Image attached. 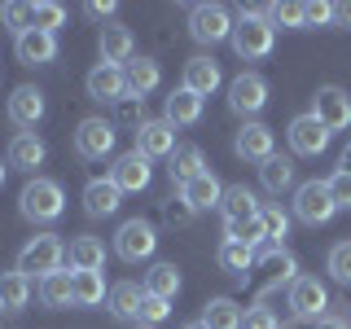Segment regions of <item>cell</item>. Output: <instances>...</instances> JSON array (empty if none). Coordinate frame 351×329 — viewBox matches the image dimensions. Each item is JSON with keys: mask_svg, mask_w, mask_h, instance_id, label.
<instances>
[{"mask_svg": "<svg viewBox=\"0 0 351 329\" xmlns=\"http://www.w3.org/2000/svg\"><path fill=\"white\" fill-rule=\"evenodd\" d=\"M5 171H9V167H5V162H0V184H5Z\"/></svg>", "mask_w": 351, "mask_h": 329, "instance_id": "db71d44e", "label": "cell"}, {"mask_svg": "<svg viewBox=\"0 0 351 329\" xmlns=\"http://www.w3.org/2000/svg\"><path fill=\"white\" fill-rule=\"evenodd\" d=\"M316 329H351L343 316H321V321H316Z\"/></svg>", "mask_w": 351, "mask_h": 329, "instance_id": "f907efd6", "label": "cell"}, {"mask_svg": "<svg viewBox=\"0 0 351 329\" xmlns=\"http://www.w3.org/2000/svg\"><path fill=\"white\" fill-rule=\"evenodd\" d=\"M132 49H136L132 31L119 27V22H106L101 36H97V53H101V62L106 66H128L132 62Z\"/></svg>", "mask_w": 351, "mask_h": 329, "instance_id": "e0dca14e", "label": "cell"}, {"mask_svg": "<svg viewBox=\"0 0 351 329\" xmlns=\"http://www.w3.org/2000/svg\"><path fill=\"white\" fill-rule=\"evenodd\" d=\"M62 263H66V246H62L58 233H36L18 250V272L22 277H40L44 281V277H53V272H62Z\"/></svg>", "mask_w": 351, "mask_h": 329, "instance_id": "3957f363", "label": "cell"}, {"mask_svg": "<svg viewBox=\"0 0 351 329\" xmlns=\"http://www.w3.org/2000/svg\"><path fill=\"white\" fill-rule=\"evenodd\" d=\"M241 329H281V321L268 312V307H255V312H246V321H241Z\"/></svg>", "mask_w": 351, "mask_h": 329, "instance_id": "7dc6e473", "label": "cell"}, {"mask_svg": "<svg viewBox=\"0 0 351 329\" xmlns=\"http://www.w3.org/2000/svg\"><path fill=\"white\" fill-rule=\"evenodd\" d=\"M193 215H197V211H193L189 202H184V193H176V197H167V202H162V219H167L171 228H184Z\"/></svg>", "mask_w": 351, "mask_h": 329, "instance_id": "b9f144b4", "label": "cell"}, {"mask_svg": "<svg viewBox=\"0 0 351 329\" xmlns=\"http://www.w3.org/2000/svg\"><path fill=\"white\" fill-rule=\"evenodd\" d=\"M325 22H334V5H325V0L303 5V27H325Z\"/></svg>", "mask_w": 351, "mask_h": 329, "instance_id": "bcb514c9", "label": "cell"}, {"mask_svg": "<svg viewBox=\"0 0 351 329\" xmlns=\"http://www.w3.org/2000/svg\"><path fill=\"white\" fill-rule=\"evenodd\" d=\"M329 277L338 285H351V241H338V246L329 250Z\"/></svg>", "mask_w": 351, "mask_h": 329, "instance_id": "60d3db41", "label": "cell"}, {"mask_svg": "<svg viewBox=\"0 0 351 329\" xmlns=\"http://www.w3.org/2000/svg\"><path fill=\"white\" fill-rule=\"evenodd\" d=\"M162 119L171 127H193L202 119V97H193L189 88H171V97L162 101Z\"/></svg>", "mask_w": 351, "mask_h": 329, "instance_id": "d6986e66", "label": "cell"}, {"mask_svg": "<svg viewBox=\"0 0 351 329\" xmlns=\"http://www.w3.org/2000/svg\"><path fill=\"white\" fill-rule=\"evenodd\" d=\"M18 211L27 215L31 224H53V219H62V211H66L62 184L49 180V175H31L18 193Z\"/></svg>", "mask_w": 351, "mask_h": 329, "instance_id": "7a4b0ae2", "label": "cell"}, {"mask_svg": "<svg viewBox=\"0 0 351 329\" xmlns=\"http://www.w3.org/2000/svg\"><path fill=\"white\" fill-rule=\"evenodd\" d=\"M31 303V277H22V272H0V312L5 316H18L22 307Z\"/></svg>", "mask_w": 351, "mask_h": 329, "instance_id": "d4e9b609", "label": "cell"}, {"mask_svg": "<svg viewBox=\"0 0 351 329\" xmlns=\"http://www.w3.org/2000/svg\"><path fill=\"white\" fill-rule=\"evenodd\" d=\"M312 119H316V123H325L329 132L351 127V97L343 93V88H334V84L316 88V97H312Z\"/></svg>", "mask_w": 351, "mask_h": 329, "instance_id": "30bf717a", "label": "cell"}, {"mask_svg": "<svg viewBox=\"0 0 351 329\" xmlns=\"http://www.w3.org/2000/svg\"><path fill=\"white\" fill-rule=\"evenodd\" d=\"M44 119V93L36 84H18L14 93H9V123L22 127V132H31Z\"/></svg>", "mask_w": 351, "mask_h": 329, "instance_id": "9a60e30c", "label": "cell"}, {"mask_svg": "<svg viewBox=\"0 0 351 329\" xmlns=\"http://www.w3.org/2000/svg\"><path fill=\"white\" fill-rule=\"evenodd\" d=\"M272 44H277V27L268 22L263 9H237V27H233V49L241 62H259L272 53Z\"/></svg>", "mask_w": 351, "mask_h": 329, "instance_id": "6da1fadb", "label": "cell"}, {"mask_svg": "<svg viewBox=\"0 0 351 329\" xmlns=\"http://www.w3.org/2000/svg\"><path fill=\"white\" fill-rule=\"evenodd\" d=\"M228 106L237 114H246V123H255V114L268 106V80L255 71H241L233 84H228Z\"/></svg>", "mask_w": 351, "mask_h": 329, "instance_id": "ba28073f", "label": "cell"}, {"mask_svg": "<svg viewBox=\"0 0 351 329\" xmlns=\"http://www.w3.org/2000/svg\"><path fill=\"white\" fill-rule=\"evenodd\" d=\"M114 141H119V127L110 123V119H84L80 127H75V149H80V158L88 162H101L114 154Z\"/></svg>", "mask_w": 351, "mask_h": 329, "instance_id": "5b68a950", "label": "cell"}, {"mask_svg": "<svg viewBox=\"0 0 351 329\" xmlns=\"http://www.w3.org/2000/svg\"><path fill=\"white\" fill-rule=\"evenodd\" d=\"M114 127H132V132H141V123H145V97H123V101L114 106V119H110Z\"/></svg>", "mask_w": 351, "mask_h": 329, "instance_id": "74e56055", "label": "cell"}, {"mask_svg": "<svg viewBox=\"0 0 351 329\" xmlns=\"http://www.w3.org/2000/svg\"><path fill=\"white\" fill-rule=\"evenodd\" d=\"M334 22H338V27H351V0H347V5H334Z\"/></svg>", "mask_w": 351, "mask_h": 329, "instance_id": "681fc988", "label": "cell"}, {"mask_svg": "<svg viewBox=\"0 0 351 329\" xmlns=\"http://www.w3.org/2000/svg\"><path fill=\"white\" fill-rule=\"evenodd\" d=\"M136 154H145V158H171L176 154V127L167 119H145L136 132Z\"/></svg>", "mask_w": 351, "mask_h": 329, "instance_id": "2e32d148", "label": "cell"}, {"mask_svg": "<svg viewBox=\"0 0 351 329\" xmlns=\"http://www.w3.org/2000/svg\"><path fill=\"white\" fill-rule=\"evenodd\" d=\"M329 307V290L316 277H294L290 281V312L294 321H321Z\"/></svg>", "mask_w": 351, "mask_h": 329, "instance_id": "9c48e42d", "label": "cell"}, {"mask_svg": "<svg viewBox=\"0 0 351 329\" xmlns=\"http://www.w3.org/2000/svg\"><path fill=\"white\" fill-rule=\"evenodd\" d=\"M149 158L145 154H119L114 158V167H110V184H114L119 193H145L149 189Z\"/></svg>", "mask_w": 351, "mask_h": 329, "instance_id": "7c38bea8", "label": "cell"}, {"mask_svg": "<svg viewBox=\"0 0 351 329\" xmlns=\"http://www.w3.org/2000/svg\"><path fill=\"white\" fill-rule=\"evenodd\" d=\"M329 197H334V206H351V171H334L325 180Z\"/></svg>", "mask_w": 351, "mask_h": 329, "instance_id": "f6af8a7d", "label": "cell"}, {"mask_svg": "<svg viewBox=\"0 0 351 329\" xmlns=\"http://www.w3.org/2000/svg\"><path fill=\"white\" fill-rule=\"evenodd\" d=\"M219 62H211V58H189L184 62V84L180 88H189L193 97H211L215 88H219Z\"/></svg>", "mask_w": 351, "mask_h": 329, "instance_id": "44dd1931", "label": "cell"}, {"mask_svg": "<svg viewBox=\"0 0 351 329\" xmlns=\"http://www.w3.org/2000/svg\"><path fill=\"white\" fill-rule=\"evenodd\" d=\"M14 49H18L22 66H44V62L58 58V36H49V31H27V36L14 40Z\"/></svg>", "mask_w": 351, "mask_h": 329, "instance_id": "ffe728a7", "label": "cell"}, {"mask_svg": "<svg viewBox=\"0 0 351 329\" xmlns=\"http://www.w3.org/2000/svg\"><path fill=\"white\" fill-rule=\"evenodd\" d=\"M114 9H119V5H114V0H93V5H88V14H93V18H101V22H106V18H114Z\"/></svg>", "mask_w": 351, "mask_h": 329, "instance_id": "c3c4849f", "label": "cell"}, {"mask_svg": "<svg viewBox=\"0 0 351 329\" xmlns=\"http://www.w3.org/2000/svg\"><path fill=\"white\" fill-rule=\"evenodd\" d=\"M233 14H228L224 5H193L189 9V36L197 44H224L233 40Z\"/></svg>", "mask_w": 351, "mask_h": 329, "instance_id": "277c9868", "label": "cell"}, {"mask_svg": "<svg viewBox=\"0 0 351 329\" xmlns=\"http://www.w3.org/2000/svg\"><path fill=\"white\" fill-rule=\"evenodd\" d=\"M40 303L44 307H71L75 303V272H53L40 281Z\"/></svg>", "mask_w": 351, "mask_h": 329, "instance_id": "4dcf8cb0", "label": "cell"}, {"mask_svg": "<svg viewBox=\"0 0 351 329\" xmlns=\"http://www.w3.org/2000/svg\"><path fill=\"white\" fill-rule=\"evenodd\" d=\"M263 14L272 27H303V5H268Z\"/></svg>", "mask_w": 351, "mask_h": 329, "instance_id": "7bdbcfd3", "label": "cell"}, {"mask_svg": "<svg viewBox=\"0 0 351 329\" xmlns=\"http://www.w3.org/2000/svg\"><path fill=\"white\" fill-rule=\"evenodd\" d=\"M136 329H154V325H136Z\"/></svg>", "mask_w": 351, "mask_h": 329, "instance_id": "11a10c76", "label": "cell"}, {"mask_svg": "<svg viewBox=\"0 0 351 329\" xmlns=\"http://www.w3.org/2000/svg\"><path fill=\"white\" fill-rule=\"evenodd\" d=\"M180 193H184V202H189L193 211H211V206H219V202H224V184H219L215 175H211V171L193 175V180L184 184Z\"/></svg>", "mask_w": 351, "mask_h": 329, "instance_id": "cb8c5ba5", "label": "cell"}, {"mask_svg": "<svg viewBox=\"0 0 351 329\" xmlns=\"http://www.w3.org/2000/svg\"><path fill=\"white\" fill-rule=\"evenodd\" d=\"M206 171V162H202V149L197 145H176V154L167 158V175H171V184H189L193 175H202Z\"/></svg>", "mask_w": 351, "mask_h": 329, "instance_id": "484cf974", "label": "cell"}, {"mask_svg": "<svg viewBox=\"0 0 351 329\" xmlns=\"http://www.w3.org/2000/svg\"><path fill=\"white\" fill-rule=\"evenodd\" d=\"M334 197H329V189H325V180H307V184H299L294 189V219H303V224H329L334 219Z\"/></svg>", "mask_w": 351, "mask_h": 329, "instance_id": "52a82bcc", "label": "cell"}, {"mask_svg": "<svg viewBox=\"0 0 351 329\" xmlns=\"http://www.w3.org/2000/svg\"><path fill=\"white\" fill-rule=\"evenodd\" d=\"M66 22V9L58 0H40V5H31V31H49V36H58V27Z\"/></svg>", "mask_w": 351, "mask_h": 329, "instance_id": "8d00e7d4", "label": "cell"}, {"mask_svg": "<svg viewBox=\"0 0 351 329\" xmlns=\"http://www.w3.org/2000/svg\"><path fill=\"white\" fill-rule=\"evenodd\" d=\"M119 202H123V193H119L110 180H88V184H84V211L93 215V219L114 215V211H119Z\"/></svg>", "mask_w": 351, "mask_h": 329, "instance_id": "603a6c76", "label": "cell"}, {"mask_svg": "<svg viewBox=\"0 0 351 329\" xmlns=\"http://www.w3.org/2000/svg\"><path fill=\"white\" fill-rule=\"evenodd\" d=\"M123 75H128V93L132 97H149L154 88H158V80H162V71H158L154 58H132L123 66Z\"/></svg>", "mask_w": 351, "mask_h": 329, "instance_id": "83f0119b", "label": "cell"}, {"mask_svg": "<svg viewBox=\"0 0 351 329\" xmlns=\"http://www.w3.org/2000/svg\"><path fill=\"white\" fill-rule=\"evenodd\" d=\"M233 149H237V158H246V162H268L272 154H277V136H272V127L268 123H241V132L233 136Z\"/></svg>", "mask_w": 351, "mask_h": 329, "instance_id": "8fae6325", "label": "cell"}, {"mask_svg": "<svg viewBox=\"0 0 351 329\" xmlns=\"http://www.w3.org/2000/svg\"><path fill=\"white\" fill-rule=\"evenodd\" d=\"M176 290H180V272H176V263H154V268L145 272V294L171 303Z\"/></svg>", "mask_w": 351, "mask_h": 329, "instance_id": "836d02e7", "label": "cell"}, {"mask_svg": "<svg viewBox=\"0 0 351 329\" xmlns=\"http://www.w3.org/2000/svg\"><path fill=\"white\" fill-rule=\"evenodd\" d=\"M154 250H158V233H154V224H145V219H123L114 233V255L123 263H141L149 259Z\"/></svg>", "mask_w": 351, "mask_h": 329, "instance_id": "8992f818", "label": "cell"}, {"mask_svg": "<svg viewBox=\"0 0 351 329\" xmlns=\"http://www.w3.org/2000/svg\"><path fill=\"white\" fill-rule=\"evenodd\" d=\"M259 219H263V233H268V241H272V246H277V241H281L285 233H290V211H281L277 202H268V206H263V211H259Z\"/></svg>", "mask_w": 351, "mask_h": 329, "instance_id": "f35d334b", "label": "cell"}, {"mask_svg": "<svg viewBox=\"0 0 351 329\" xmlns=\"http://www.w3.org/2000/svg\"><path fill=\"white\" fill-rule=\"evenodd\" d=\"M66 263H71V272H101L106 263V246L97 237H71V246H66Z\"/></svg>", "mask_w": 351, "mask_h": 329, "instance_id": "7402d4cb", "label": "cell"}, {"mask_svg": "<svg viewBox=\"0 0 351 329\" xmlns=\"http://www.w3.org/2000/svg\"><path fill=\"white\" fill-rule=\"evenodd\" d=\"M184 329H206V325H202V321H193V325H184Z\"/></svg>", "mask_w": 351, "mask_h": 329, "instance_id": "f5cc1de1", "label": "cell"}, {"mask_svg": "<svg viewBox=\"0 0 351 329\" xmlns=\"http://www.w3.org/2000/svg\"><path fill=\"white\" fill-rule=\"evenodd\" d=\"M106 299L101 272H75V307H97Z\"/></svg>", "mask_w": 351, "mask_h": 329, "instance_id": "d590c367", "label": "cell"}, {"mask_svg": "<svg viewBox=\"0 0 351 329\" xmlns=\"http://www.w3.org/2000/svg\"><path fill=\"white\" fill-rule=\"evenodd\" d=\"M241 321H246V312H241L233 299H211L202 307V325L206 329H241Z\"/></svg>", "mask_w": 351, "mask_h": 329, "instance_id": "1f68e13d", "label": "cell"}, {"mask_svg": "<svg viewBox=\"0 0 351 329\" xmlns=\"http://www.w3.org/2000/svg\"><path fill=\"white\" fill-rule=\"evenodd\" d=\"M0 18H5V27L14 31V36H27V31H31V5L5 0V5H0Z\"/></svg>", "mask_w": 351, "mask_h": 329, "instance_id": "ab89813d", "label": "cell"}, {"mask_svg": "<svg viewBox=\"0 0 351 329\" xmlns=\"http://www.w3.org/2000/svg\"><path fill=\"white\" fill-rule=\"evenodd\" d=\"M285 136H290V149L294 154L316 158V154L329 149V136H334V132H329L325 123H316L312 114H299V119H290V132H285Z\"/></svg>", "mask_w": 351, "mask_h": 329, "instance_id": "5bb4252c", "label": "cell"}, {"mask_svg": "<svg viewBox=\"0 0 351 329\" xmlns=\"http://www.w3.org/2000/svg\"><path fill=\"white\" fill-rule=\"evenodd\" d=\"M338 171H351V141L343 145V154H338Z\"/></svg>", "mask_w": 351, "mask_h": 329, "instance_id": "816d5d0a", "label": "cell"}, {"mask_svg": "<svg viewBox=\"0 0 351 329\" xmlns=\"http://www.w3.org/2000/svg\"><path fill=\"white\" fill-rule=\"evenodd\" d=\"M259 180H263V189H268V193H285V189H294V162H290V158H281V154H272V158L259 167Z\"/></svg>", "mask_w": 351, "mask_h": 329, "instance_id": "d6a6232c", "label": "cell"}, {"mask_svg": "<svg viewBox=\"0 0 351 329\" xmlns=\"http://www.w3.org/2000/svg\"><path fill=\"white\" fill-rule=\"evenodd\" d=\"M219 211H224V219H250V215H259L263 206H259V197L246 189V184H228L224 189V202H219Z\"/></svg>", "mask_w": 351, "mask_h": 329, "instance_id": "f546056e", "label": "cell"}, {"mask_svg": "<svg viewBox=\"0 0 351 329\" xmlns=\"http://www.w3.org/2000/svg\"><path fill=\"white\" fill-rule=\"evenodd\" d=\"M224 241H241V246L259 250L263 241H268V233H263V219L250 215V219H224Z\"/></svg>", "mask_w": 351, "mask_h": 329, "instance_id": "e575fe53", "label": "cell"}, {"mask_svg": "<svg viewBox=\"0 0 351 329\" xmlns=\"http://www.w3.org/2000/svg\"><path fill=\"white\" fill-rule=\"evenodd\" d=\"M219 268L228 272L233 281H246V272L255 268V259H259V250H250V246H241V241H219Z\"/></svg>", "mask_w": 351, "mask_h": 329, "instance_id": "4316f807", "label": "cell"}, {"mask_svg": "<svg viewBox=\"0 0 351 329\" xmlns=\"http://www.w3.org/2000/svg\"><path fill=\"white\" fill-rule=\"evenodd\" d=\"M44 158H49V145H44L36 132H18V136L9 141V167L36 171V167H44Z\"/></svg>", "mask_w": 351, "mask_h": 329, "instance_id": "ac0fdd59", "label": "cell"}, {"mask_svg": "<svg viewBox=\"0 0 351 329\" xmlns=\"http://www.w3.org/2000/svg\"><path fill=\"white\" fill-rule=\"evenodd\" d=\"M88 97L93 101H101V106H119L128 97V75H123V66H106V62H97L93 71H88Z\"/></svg>", "mask_w": 351, "mask_h": 329, "instance_id": "4fadbf2b", "label": "cell"}, {"mask_svg": "<svg viewBox=\"0 0 351 329\" xmlns=\"http://www.w3.org/2000/svg\"><path fill=\"white\" fill-rule=\"evenodd\" d=\"M167 316H171V303L145 294V303H141V316H136V321H141V325H158V321H167Z\"/></svg>", "mask_w": 351, "mask_h": 329, "instance_id": "ee69618b", "label": "cell"}, {"mask_svg": "<svg viewBox=\"0 0 351 329\" xmlns=\"http://www.w3.org/2000/svg\"><path fill=\"white\" fill-rule=\"evenodd\" d=\"M141 303H145V285L119 281L114 290H110V316H119V321H136V316H141Z\"/></svg>", "mask_w": 351, "mask_h": 329, "instance_id": "f1b7e54d", "label": "cell"}]
</instances>
